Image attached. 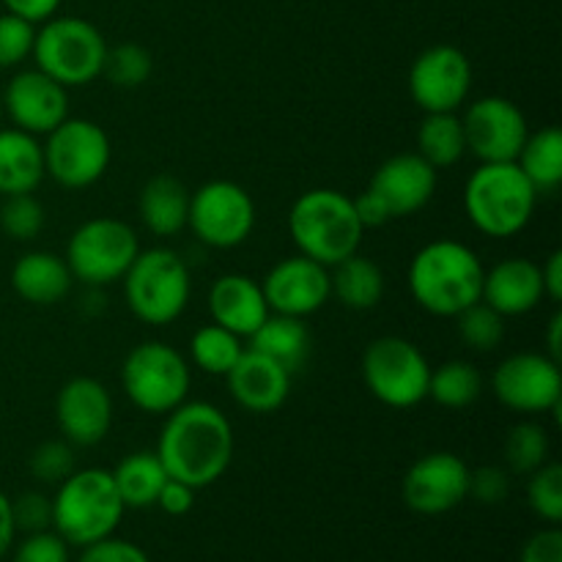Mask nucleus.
I'll return each mask as SVG.
<instances>
[{"label":"nucleus","mask_w":562,"mask_h":562,"mask_svg":"<svg viewBox=\"0 0 562 562\" xmlns=\"http://www.w3.org/2000/svg\"><path fill=\"white\" fill-rule=\"evenodd\" d=\"M44 151V173L64 190H86L108 173L110 137L97 121L66 119L47 132Z\"/></svg>","instance_id":"nucleus-11"},{"label":"nucleus","mask_w":562,"mask_h":562,"mask_svg":"<svg viewBox=\"0 0 562 562\" xmlns=\"http://www.w3.org/2000/svg\"><path fill=\"white\" fill-rule=\"evenodd\" d=\"M60 3H64V0H3L9 14L22 16V20L33 22V25H42L49 16L58 14Z\"/></svg>","instance_id":"nucleus-47"},{"label":"nucleus","mask_w":562,"mask_h":562,"mask_svg":"<svg viewBox=\"0 0 562 562\" xmlns=\"http://www.w3.org/2000/svg\"><path fill=\"white\" fill-rule=\"evenodd\" d=\"M527 503H530L532 514L541 516L549 525H560L562 521V467L554 461H547L530 472V483H527Z\"/></svg>","instance_id":"nucleus-37"},{"label":"nucleus","mask_w":562,"mask_h":562,"mask_svg":"<svg viewBox=\"0 0 562 562\" xmlns=\"http://www.w3.org/2000/svg\"><path fill=\"white\" fill-rule=\"evenodd\" d=\"M269 313L305 318L327 305L333 296L329 269L307 256H289L274 263L261 283Z\"/></svg>","instance_id":"nucleus-17"},{"label":"nucleus","mask_w":562,"mask_h":562,"mask_svg":"<svg viewBox=\"0 0 562 562\" xmlns=\"http://www.w3.org/2000/svg\"><path fill=\"white\" fill-rule=\"evenodd\" d=\"M459 335L464 340V346H470L472 351H488L497 349L505 338V316H499L494 307H488L486 302H475V305L464 307L459 313Z\"/></svg>","instance_id":"nucleus-35"},{"label":"nucleus","mask_w":562,"mask_h":562,"mask_svg":"<svg viewBox=\"0 0 562 562\" xmlns=\"http://www.w3.org/2000/svg\"><path fill=\"white\" fill-rule=\"evenodd\" d=\"M351 201H355V212H357V217H360L362 228H366V231L368 228H382L384 223H390L387 209L382 206V201H379V198L373 195L371 190L360 192V195L351 198Z\"/></svg>","instance_id":"nucleus-48"},{"label":"nucleus","mask_w":562,"mask_h":562,"mask_svg":"<svg viewBox=\"0 0 562 562\" xmlns=\"http://www.w3.org/2000/svg\"><path fill=\"white\" fill-rule=\"evenodd\" d=\"M467 154L477 162H516L530 126L519 104L505 97H481L461 115Z\"/></svg>","instance_id":"nucleus-14"},{"label":"nucleus","mask_w":562,"mask_h":562,"mask_svg":"<svg viewBox=\"0 0 562 562\" xmlns=\"http://www.w3.org/2000/svg\"><path fill=\"white\" fill-rule=\"evenodd\" d=\"M44 151L36 135L0 130V195H27L44 181Z\"/></svg>","instance_id":"nucleus-26"},{"label":"nucleus","mask_w":562,"mask_h":562,"mask_svg":"<svg viewBox=\"0 0 562 562\" xmlns=\"http://www.w3.org/2000/svg\"><path fill=\"white\" fill-rule=\"evenodd\" d=\"M14 562H69V543L58 532H31L16 547Z\"/></svg>","instance_id":"nucleus-42"},{"label":"nucleus","mask_w":562,"mask_h":562,"mask_svg":"<svg viewBox=\"0 0 562 562\" xmlns=\"http://www.w3.org/2000/svg\"><path fill=\"white\" fill-rule=\"evenodd\" d=\"M157 439V459L173 481L190 488H206L228 472L234 461L231 420L206 401H184L168 412Z\"/></svg>","instance_id":"nucleus-1"},{"label":"nucleus","mask_w":562,"mask_h":562,"mask_svg":"<svg viewBox=\"0 0 562 562\" xmlns=\"http://www.w3.org/2000/svg\"><path fill=\"white\" fill-rule=\"evenodd\" d=\"M552 453V442H549L547 428L538 423H519L508 431L505 439V461H508L510 472L516 475H530L538 467H543Z\"/></svg>","instance_id":"nucleus-34"},{"label":"nucleus","mask_w":562,"mask_h":562,"mask_svg":"<svg viewBox=\"0 0 562 562\" xmlns=\"http://www.w3.org/2000/svg\"><path fill=\"white\" fill-rule=\"evenodd\" d=\"M516 165L536 187L538 195L558 190L562 184V135L558 126L530 132L516 157Z\"/></svg>","instance_id":"nucleus-30"},{"label":"nucleus","mask_w":562,"mask_h":562,"mask_svg":"<svg viewBox=\"0 0 562 562\" xmlns=\"http://www.w3.org/2000/svg\"><path fill=\"white\" fill-rule=\"evenodd\" d=\"M541 280H543V294L547 300L560 302L562 300V250H554L547 258V263H541Z\"/></svg>","instance_id":"nucleus-49"},{"label":"nucleus","mask_w":562,"mask_h":562,"mask_svg":"<svg viewBox=\"0 0 562 562\" xmlns=\"http://www.w3.org/2000/svg\"><path fill=\"white\" fill-rule=\"evenodd\" d=\"M36 69L64 88L88 86L102 77L108 42L93 22L82 16H49L33 38Z\"/></svg>","instance_id":"nucleus-6"},{"label":"nucleus","mask_w":562,"mask_h":562,"mask_svg":"<svg viewBox=\"0 0 562 562\" xmlns=\"http://www.w3.org/2000/svg\"><path fill=\"white\" fill-rule=\"evenodd\" d=\"M483 274L486 269L472 247L453 239H437L415 252L406 280L423 311L439 318H453L464 307L481 302Z\"/></svg>","instance_id":"nucleus-2"},{"label":"nucleus","mask_w":562,"mask_h":562,"mask_svg":"<svg viewBox=\"0 0 562 562\" xmlns=\"http://www.w3.org/2000/svg\"><path fill=\"white\" fill-rule=\"evenodd\" d=\"M55 423L69 445L93 448L113 426V398L93 376H75L55 395Z\"/></svg>","instance_id":"nucleus-19"},{"label":"nucleus","mask_w":562,"mask_h":562,"mask_svg":"<svg viewBox=\"0 0 562 562\" xmlns=\"http://www.w3.org/2000/svg\"><path fill=\"white\" fill-rule=\"evenodd\" d=\"M110 475H113L119 497L126 508H151V505H157L159 492L168 481L162 461L157 459V453H146V450L126 456Z\"/></svg>","instance_id":"nucleus-29"},{"label":"nucleus","mask_w":562,"mask_h":562,"mask_svg":"<svg viewBox=\"0 0 562 562\" xmlns=\"http://www.w3.org/2000/svg\"><path fill=\"white\" fill-rule=\"evenodd\" d=\"M241 351H245V346H241L239 335H234L231 329L220 327L214 322L195 329L190 340L192 362L203 373H212V376H225L239 362Z\"/></svg>","instance_id":"nucleus-33"},{"label":"nucleus","mask_w":562,"mask_h":562,"mask_svg":"<svg viewBox=\"0 0 562 562\" xmlns=\"http://www.w3.org/2000/svg\"><path fill=\"white\" fill-rule=\"evenodd\" d=\"M481 300L499 316H525L547 300L541 280V263L532 258H505L483 274Z\"/></svg>","instance_id":"nucleus-22"},{"label":"nucleus","mask_w":562,"mask_h":562,"mask_svg":"<svg viewBox=\"0 0 562 562\" xmlns=\"http://www.w3.org/2000/svg\"><path fill=\"white\" fill-rule=\"evenodd\" d=\"M121 280H124L130 311L143 324H154V327L173 324L184 313L192 294L190 269L184 258L168 247L137 252Z\"/></svg>","instance_id":"nucleus-7"},{"label":"nucleus","mask_w":562,"mask_h":562,"mask_svg":"<svg viewBox=\"0 0 562 562\" xmlns=\"http://www.w3.org/2000/svg\"><path fill=\"white\" fill-rule=\"evenodd\" d=\"M137 252L140 241L132 225L115 217H97L82 223L69 236L64 258L71 269V278L91 289H102L124 278Z\"/></svg>","instance_id":"nucleus-10"},{"label":"nucleus","mask_w":562,"mask_h":562,"mask_svg":"<svg viewBox=\"0 0 562 562\" xmlns=\"http://www.w3.org/2000/svg\"><path fill=\"white\" fill-rule=\"evenodd\" d=\"M77 562H151L137 543L124 541V538H102L97 543L82 547V554Z\"/></svg>","instance_id":"nucleus-44"},{"label":"nucleus","mask_w":562,"mask_h":562,"mask_svg":"<svg viewBox=\"0 0 562 562\" xmlns=\"http://www.w3.org/2000/svg\"><path fill=\"white\" fill-rule=\"evenodd\" d=\"M27 470L36 481L42 483H55L58 486L60 481L75 472V450L66 439H49V442H42L27 459Z\"/></svg>","instance_id":"nucleus-39"},{"label":"nucleus","mask_w":562,"mask_h":562,"mask_svg":"<svg viewBox=\"0 0 562 562\" xmlns=\"http://www.w3.org/2000/svg\"><path fill=\"white\" fill-rule=\"evenodd\" d=\"M289 234L300 256L313 258L333 269L344 258L360 250L366 228L355 212V201L340 190L318 187L291 203Z\"/></svg>","instance_id":"nucleus-3"},{"label":"nucleus","mask_w":562,"mask_h":562,"mask_svg":"<svg viewBox=\"0 0 562 562\" xmlns=\"http://www.w3.org/2000/svg\"><path fill=\"white\" fill-rule=\"evenodd\" d=\"M521 562H562V532L558 525L536 532L521 549Z\"/></svg>","instance_id":"nucleus-45"},{"label":"nucleus","mask_w":562,"mask_h":562,"mask_svg":"<svg viewBox=\"0 0 562 562\" xmlns=\"http://www.w3.org/2000/svg\"><path fill=\"white\" fill-rule=\"evenodd\" d=\"M192 505H195V488L168 477L157 497V508H162L168 516H184L190 514Z\"/></svg>","instance_id":"nucleus-46"},{"label":"nucleus","mask_w":562,"mask_h":562,"mask_svg":"<svg viewBox=\"0 0 562 562\" xmlns=\"http://www.w3.org/2000/svg\"><path fill=\"white\" fill-rule=\"evenodd\" d=\"M431 366L412 340L382 335L362 355V382L390 409H412L428 398Z\"/></svg>","instance_id":"nucleus-9"},{"label":"nucleus","mask_w":562,"mask_h":562,"mask_svg":"<svg viewBox=\"0 0 562 562\" xmlns=\"http://www.w3.org/2000/svg\"><path fill=\"white\" fill-rule=\"evenodd\" d=\"M368 190L382 201L390 220L412 217L426 209L437 192V168H431L417 151L395 154L379 165Z\"/></svg>","instance_id":"nucleus-20"},{"label":"nucleus","mask_w":562,"mask_h":562,"mask_svg":"<svg viewBox=\"0 0 562 562\" xmlns=\"http://www.w3.org/2000/svg\"><path fill=\"white\" fill-rule=\"evenodd\" d=\"M209 313L212 322L231 329L239 338H250L269 316L267 296L261 283L247 274H223L209 289Z\"/></svg>","instance_id":"nucleus-23"},{"label":"nucleus","mask_w":562,"mask_h":562,"mask_svg":"<svg viewBox=\"0 0 562 562\" xmlns=\"http://www.w3.org/2000/svg\"><path fill=\"white\" fill-rule=\"evenodd\" d=\"M483 393V376L472 362L448 360L437 366L428 379V398L445 409H467Z\"/></svg>","instance_id":"nucleus-32"},{"label":"nucleus","mask_w":562,"mask_h":562,"mask_svg":"<svg viewBox=\"0 0 562 562\" xmlns=\"http://www.w3.org/2000/svg\"><path fill=\"white\" fill-rule=\"evenodd\" d=\"M14 516H11V499L0 492V560L9 554L14 543Z\"/></svg>","instance_id":"nucleus-50"},{"label":"nucleus","mask_w":562,"mask_h":562,"mask_svg":"<svg viewBox=\"0 0 562 562\" xmlns=\"http://www.w3.org/2000/svg\"><path fill=\"white\" fill-rule=\"evenodd\" d=\"M329 289H333V296H338L351 311H371L384 296V274L376 261L355 252L335 263L329 274Z\"/></svg>","instance_id":"nucleus-28"},{"label":"nucleus","mask_w":562,"mask_h":562,"mask_svg":"<svg viewBox=\"0 0 562 562\" xmlns=\"http://www.w3.org/2000/svg\"><path fill=\"white\" fill-rule=\"evenodd\" d=\"M417 154L431 168H453L467 154L464 126L461 115L456 113H426L420 130H417Z\"/></svg>","instance_id":"nucleus-31"},{"label":"nucleus","mask_w":562,"mask_h":562,"mask_svg":"<svg viewBox=\"0 0 562 562\" xmlns=\"http://www.w3.org/2000/svg\"><path fill=\"white\" fill-rule=\"evenodd\" d=\"M228 393L252 415H272L291 393V373L256 349L241 351L239 362L225 373Z\"/></svg>","instance_id":"nucleus-21"},{"label":"nucleus","mask_w":562,"mask_h":562,"mask_svg":"<svg viewBox=\"0 0 562 562\" xmlns=\"http://www.w3.org/2000/svg\"><path fill=\"white\" fill-rule=\"evenodd\" d=\"M0 228L16 241L36 239L44 228V206L33 198V192L9 195L0 206Z\"/></svg>","instance_id":"nucleus-38"},{"label":"nucleus","mask_w":562,"mask_h":562,"mask_svg":"<svg viewBox=\"0 0 562 562\" xmlns=\"http://www.w3.org/2000/svg\"><path fill=\"white\" fill-rule=\"evenodd\" d=\"M560 329H562V313H554L552 322H549V335H547L549 351H547V355L552 357V360H558V362H560V351H562V349H560V346H562Z\"/></svg>","instance_id":"nucleus-51"},{"label":"nucleus","mask_w":562,"mask_h":562,"mask_svg":"<svg viewBox=\"0 0 562 562\" xmlns=\"http://www.w3.org/2000/svg\"><path fill=\"white\" fill-rule=\"evenodd\" d=\"M499 404L519 415L558 412L562 404L560 362L541 351H519L505 357L492 376Z\"/></svg>","instance_id":"nucleus-13"},{"label":"nucleus","mask_w":562,"mask_h":562,"mask_svg":"<svg viewBox=\"0 0 562 562\" xmlns=\"http://www.w3.org/2000/svg\"><path fill=\"white\" fill-rule=\"evenodd\" d=\"M36 25L16 14H0V69H14L31 58Z\"/></svg>","instance_id":"nucleus-40"},{"label":"nucleus","mask_w":562,"mask_h":562,"mask_svg":"<svg viewBox=\"0 0 562 562\" xmlns=\"http://www.w3.org/2000/svg\"><path fill=\"white\" fill-rule=\"evenodd\" d=\"M470 467L461 456L437 450L417 459L406 470L401 497L420 516H442L470 497Z\"/></svg>","instance_id":"nucleus-16"},{"label":"nucleus","mask_w":562,"mask_h":562,"mask_svg":"<svg viewBox=\"0 0 562 562\" xmlns=\"http://www.w3.org/2000/svg\"><path fill=\"white\" fill-rule=\"evenodd\" d=\"M3 115L27 135H47L60 121L69 119V93L60 82L38 69L16 71L5 86Z\"/></svg>","instance_id":"nucleus-18"},{"label":"nucleus","mask_w":562,"mask_h":562,"mask_svg":"<svg viewBox=\"0 0 562 562\" xmlns=\"http://www.w3.org/2000/svg\"><path fill=\"white\" fill-rule=\"evenodd\" d=\"M472 91V64L453 44L423 49L409 69V93L423 113H456Z\"/></svg>","instance_id":"nucleus-15"},{"label":"nucleus","mask_w":562,"mask_h":562,"mask_svg":"<svg viewBox=\"0 0 562 562\" xmlns=\"http://www.w3.org/2000/svg\"><path fill=\"white\" fill-rule=\"evenodd\" d=\"M0 121H3V102H0Z\"/></svg>","instance_id":"nucleus-52"},{"label":"nucleus","mask_w":562,"mask_h":562,"mask_svg":"<svg viewBox=\"0 0 562 562\" xmlns=\"http://www.w3.org/2000/svg\"><path fill=\"white\" fill-rule=\"evenodd\" d=\"M124 510L126 505L121 503L113 475L99 467H88L58 483L53 497V527L66 543L82 549L113 536Z\"/></svg>","instance_id":"nucleus-5"},{"label":"nucleus","mask_w":562,"mask_h":562,"mask_svg":"<svg viewBox=\"0 0 562 562\" xmlns=\"http://www.w3.org/2000/svg\"><path fill=\"white\" fill-rule=\"evenodd\" d=\"M311 346L313 340L305 318L280 316V313H269L267 322L250 335V349L261 351L269 360L283 366L291 376L307 366Z\"/></svg>","instance_id":"nucleus-27"},{"label":"nucleus","mask_w":562,"mask_h":562,"mask_svg":"<svg viewBox=\"0 0 562 562\" xmlns=\"http://www.w3.org/2000/svg\"><path fill=\"white\" fill-rule=\"evenodd\" d=\"M187 225L203 245L231 250L250 239L256 228V203L250 192L228 179H214L190 195Z\"/></svg>","instance_id":"nucleus-12"},{"label":"nucleus","mask_w":562,"mask_h":562,"mask_svg":"<svg viewBox=\"0 0 562 562\" xmlns=\"http://www.w3.org/2000/svg\"><path fill=\"white\" fill-rule=\"evenodd\" d=\"M71 283L75 278L66 258L49 250L25 252L11 269V285L31 305H55L69 294Z\"/></svg>","instance_id":"nucleus-24"},{"label":"nucleus","mask_w":562,"mask_h":562,"mask_svg":"<svg viewBox=\"0 0 562 562\" xmlns=\"http://www.w3.org/2000/svg\"><path fill=\"white\" fill-rule=\"evenodd\" d=\"M190 366L173 346L162 340H143L121 366V384L132 404L148 415H168L190 393Z\"/></svg>","instance_id":"nucleus-8"},{"label":"nucleus","mask_w":562,"mask_h":562,"mask_svg":"<svg viewBox=\"0 0 562 562\" xmlns=\"http://www.w3.org/2000/svg\"><path fill=\"white\" fill-rule=\"evenodd\" d=\"M538 192L516 162H481L464 184L467 220L492 239H510L527 228Z\"/></svg>","instance_id":"nucleus-4"},{"label":"nucleus","mask_w":562,"mask_h":562,"mask_svg":"<svg viewBox=\"0 0 562 562\" xmlns=\"http://www.w3.org/2000/svg\"><path fill=\"white\" fill-rule=\"evenodd\" d=\"M137 214L154 236H176L187 228L190 190L170 173H159L143 184L137 198Z\"/></svg>","instance_id":"nucleus-25"},{"label":"nucleus","mask_w":562,"mask_h":562,"mask_svg":"<svg viewBox=\"0 0 562 562\" xmlns=\"http://www.w3.org/2000/svg\"><path fill=\"white\" fill-rule=\"evenodd\" d=\"M154 60L151 53L140 44H119V47H108V58H104L102 75L108 77L113 86L119 88H140L143 82L151 77Z\"/></svg>","instance_id":"nucleus-36"},{"label":"nucleus","mask_w":562,"mask_h":562,"mask_svg":"<svg viewBox=\"0 0 562 562\" xmlns=\"http://www.w3.org/2000/svg\"><path fill=\"white\" fill-rule=\"evenodd\" d=\"M11 516H14V530L22 532H42L53 527V499L38 492H25L11 503Z\"/></svg>","instance_id":"nucleus-41"},{"label":"nucleus","mask_w":562,"mask_h":562,"mask_svg":"<svg viewBox=\"0 0 562 562\" xmlns=\"http://www.w3.org/2000/svg\"><path fill=\"white\" fill-rule=\"evenodd\" d=\"M510 494V477L508 472L499 467H477L470 472V497H475L483 505H499L505 503Z\"/></svg>","instance_id":"nucleus-43"}]
</instances>
